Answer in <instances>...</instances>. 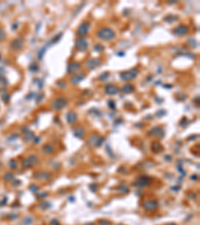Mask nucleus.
<instances>
[{
    "label": "nucleus",
    "mask_w": 200,
    "mask_h": 225,
    "mask_svg": "<svg viewBox=\"0 0 200 225\" xmlns=\"http://www.w3.org/2000/svg\"><path fill=\"white\" fill-rule=\"evenodd\" d=\"M98 37L104 39V40H111L115 37L114 31L111 30L110 28H102L101 30L98 31Z\"/></svg>",
    "instance_id": "1"
},
{
    "label": "nucleus",
    "mask_w": 200,
    "mask_h": 225,
    "mask_svg": "<svg viewBox=\"0 0 200 225\" xmlns=\"http://www.w3.org/2000/svg\"><path fill=\"white\" fill-rule=\"evenodd\" d=\"M137 73H138V70H136V69L127 71V72H123V73L121 74V78L124 79V80H131V79L136 77Z\"/></svg>",
    "instance_id": "2"
},
{
    "label": "nucleus",
    "mask_w": 200,
    "mask_h": 225,
    "mask_svg": "<svg viewBox=\"0 0 200 225\" xmlns=\"http://www.w3.org/2000/svg\"><path fill=\"white\" fill-rule=\"evenodd\" d=\"M66 103H67L66 99L61 97V98L56 99V100L52 103V107L54 108V109H61V108H63L66 105Z\"/></svg>",
    "instance_id": "3"
},
{
    "label": "nucleus",
    "mask_w": 200,
    "mask_h": 225,
    "mask_svg": "<svg viewBox=\"0 0 200 225\" xmlns=\"http://www.w3.org/2000/svg\"><path fill=\"white\" fill-rule=\"evenodd\" d=\"M88 30H89V24L88 23H83V24H81L79 26L78 30H77V34L80 35V36H83L88 32Z\"/></svg>",
    "instance_id": "4"
},
{
    "label": "nucleus",
    "mask_w": 200,
    "mask_h": 225,
    "mask_svg": "<svg viewBox=\"0 0 200 225\" xmlns=\"http://www.w3.org/2000/svg\"><path fill=\"white\" fill-rule=\"evenodd\" d=\"M76 46H77V48H78L79 50L83 51V50H86V48H87V46H88V43H87V41H86V40L80 39V40H78V41H77Z\"/></svg>",
    "instance_id": "5"
},
{
    "label": "nucleus",
    "mask_w": 200,
    "mask_h": 225,
    "mask_svg": "<svg viewBox=\"0 0 200 225\" xmlns=\"http://www.w3.org/2000/svg\"><path fill=\"white\" fill-rule=\"evenodd\" d=\"M76 120H77V116L74 112H69V113L67 114V122L68 123L72 124V123L76 122Z\"/></svg>",
    "instance_id": "6"
},
{
    "label": "nucleus",
    "mask_w": 200,
    "mask_h": 225,
    "mask_svg": "<svg viewBox=\"0 0 200 225\" xmlns=\"http://www.w3.org/2000/svg\"><path fill=\"white\" fill-rule=\"evenodd\" d=\"M84 77H85V76L82 73H76L73 77L71 78V81H72V83H79Z\"/></svg>",
    "instance_id": "7"
},
{
    "label": "nucleus",
    "mask_w": 200,
    "mask_h": 225,
    "mask_svg": "<svg viewBox=\"0 0 200 225\" xmlns=\"http://www.w3.org/2000/svg\"><path fill=\"white\" fill-rule=\"evenodd\" d=\"M187 30H188V28L186 26H183V25H181V26H179V27H177V28L174 30V32L176 33V34H181V35H183V34H185L186 32H187Z\"/></svg>",
    "instance_id": "8"
},
{
    "label": "nucleus",
    "mask_w": 200,
    "mask_h": 225,
    "mask_svg": "<svg viewBox=\"0 0 200 225\" xmlns=\"http://www.w3.org/2000/svg\"><path fill=\"white\" fill-rule=\"evenodd\" d=\"M155 206H157V203H156V202H154V201H148L144 205L145 208H149V210L154 209V208H155Z\"/></svg>",
    "instance_id": "9"
},
{
    "label": "nucleus",
    "mask_w": 200,
    "mask_h": 225,
    "mask_svg": "<svg viewBox=\"0 0 200 225\" xmlns=\"http://www.w3.org/2000/svg\"><path fill=\"white\" fill-rule=\"evenodd\" d=\"M118 91H119L118 88L114 87V86H109L106 88V93H108V94H116V93H118Z\"/></svg>",
    "instance_id": "10"
},
{
    "label": "nucleus",
    "mask_w": 200,
    "mask_h": 225,
    "mask_svg": "<svg viewBox=\"0 0 200 225\" xmlns=\"http://www.w3.org/2000/svg\"><path fill=\"white\" fill-rule=\"evenodd\" d=\"M79 67H80L79 63H72V64L69 65V69H68V71H69V72H74L77 69H79Z\"/></svg>",
    "instance_id": "11"
},
{
    "label": "nucleus",
    "mask_w": 200,
    "mask_h": 225,
    "mask_svg": "<svg viewBox=\"0 0 200 225\" xmlns=\"http://www.w3.org/2000/svg\"><path fill=\"white\" fill-rule=\"evenodd\" d=\"M133 86L132 85H130V84H127V85H125V86H123V91L125 92V93H129V92H131V91H133Z\"/></svg>",
    "instance_id": "12"
},
{
    "label": "nucleus",
    "mask_w": 200,
    "mask_h": 225,
    "mask_svg": "<svg viewBox=\"0 0 200 225\" xmlns=\"http://www.w3.org/2000/svg\"><path fill=\"white\" fill-rule=\"evenodd\" d=\"M138 182H139V184H141V186H145L148 183V180L146 178H140V179H138Z\"/></svg>",
    "instance_id": "13"
},
{
    "label": "nucleus",
    "mask_w": 200,
    "mask_h": 225,
    "mask_svg": "<svg viewBox=\"0 0 200 225\" xmlns=\"http://www.w3.org/2000/svg\"><path fill=\"white\" fill-rule=\"evenodd\" d=\"M43 151H46V153L47 154H50V153L52 152V148L49 146V148H48V146H46V147H44L43 148Z\"/></svg>",
    "instance_id": "14"
}]
</instances>
